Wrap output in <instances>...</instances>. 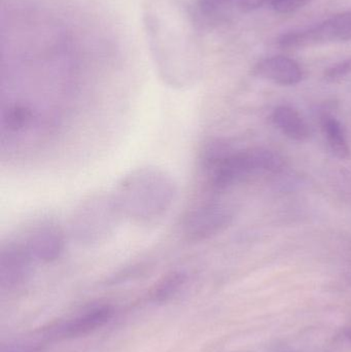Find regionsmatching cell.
<instances>
[{"label": "cell", "mask_w": 351, "mask_h": 352, "mask_svg": "<svg viewBox=\"0 0 351 352\" xmlns=\"http://www.w3.org/2000/svg\"><path fill=\"white\" fill-rule=\"evenodd\" d=\"M144 30L161 80L177 90L197 82L201 66L195 14L185 0H146Z\"/></svg>", "instance_id": "1"}, {"label": "cell", "mask_w": 351, "mask_h": 352, "mask_svg": "<svg viewBox=\"0 0 351 352\" xmlns=\"http://www.w3.org/2000/svg\"><path fill=\"white\" fill-rule=\"evenodd\" d=\"M177 195V184L169 173L156 167H141L122 178L113 197L123 217L150 223L168 212Z\"/></svg>", "instance_id": "2"}, {"label": "cell", "mask_w": 351, "mask_h": 352, "mask_svg": "<svg viewBox=\"0 0 351 352\" xmlns=\"http://www.w3.org/2000/svg\"><path fill=\"white\" fill-rule=\"evenodd\" d=\"M204 168L216 190H226L259 173H278L284 167L278 153L265 148L235 150L227 142H214L203 152Z\"/></svg>", "instance_id": "3"}, {"label": "cell", "mask_w": 351, "mask_h": 352, "mask_svg": "<svg viewBox=\"0 0 351 352\" xmlns=\"http://www.w3.org/2000/svg\"><path fill=\"white\" fill-rule=\"evenodd\" d=\"M122 217L113 195H95L74 211L70 233L80 245H99L113 235Z\"/></svg>", "instance_id": "4"}, {"label": "cell", "mask_w": 351, "mask_h": 352, "mask_svg": "<svg viewBox=\"0 0 351 352\" xmlns=\"http://www.w3.org/2000/svg\"><path fill=\"white\" fill-rule=\"evenodd\" d=\"M351 41V12L335 14L323 23L282 35L280 45L286 49H299L330 41Z\"/></svg>", "instance_id": "5"}, {"label": "cell", "mask_w": 351, "mask_h": 352, "mask_svg": "<svg viewBox=\"0 0 351 352\" xmlns=\"http://www.w3.org/2000/svg\"><path fill=\"white\" fill-rule=\"evenodd\" d=\"M234 213L229 205L208 203L192 210L183 223V235L189 241L202 242L224 232Z\"/></svg>", "instance_id": "6"}, {"label": "cell", "mask_w": 351, "mask_h": 352, "mask_svg": "<svg viewBox=\"0 0 351 352\" xmlns=\"http://www.w3.org/2000/svg\"><path fill=\"white\" fill-rule=\"evenodd\" d=\"M33 256L24 241H8L0 250V285L14 291L26 285L32 272Z\"/></svg>", "instance_id": "7"}, {"label": "cell", "mask_w": 351, "mask_h": 352, "mask_svg": "<svg viewBox=\"0 0 351 352\" xmlns=\"http://www.w3.org/2000/svg\"><path fill=\"white\" fill-rule=\"evenodd\" d=\"M24 243L34 260L51 263L61 256L65 240L59 227L45 223L31 230Z\"/></svg>", "instance_id": "8"}, {"label": "cell", "mask_w": 351, "mask_h": 352, "mask_svg": "<svg viewBox=\"0 0 351 352\" xmlns=\"http://www.w3.org/2000/svg\"><path fill=\"white\" fill-rule=\"evenodd\" d=\"M253 74L286 87L298 85L304 78L300 64L286 56H273L261 60L253 68Z\"/></svg>", "instance_id": "9"}, {"label": "cell", "mask_w": 351, "mask_h": 352, "mask_svg": "<svg viewBox=\"0 0 351 352\" xmlns=\"http://www.w3.org/2000/svg\"><path fill=\"white\" fill-rule=\"evenodd\" d=\"M113 316V307L107 305L100 306L70 320L61 329L60 333L63 338H80L106 324Z\"/></svg>", "instance_id": "10"}, {"label": "cell", "mask_w": 351, "mask_h": 352, "mask_svg": "<svg viewBox=\"0 0 351 352\" xmlns=\"http://www.w3.org/2000/svg\"><path fill=\"white\" fill-rule=\"evenodd\" d=\"M272 122L284 135L295 142H305L310 136L308 124L296 109L288 105L274 109Z\"/></svg>", "instance_id": "11"}, {"label": "cell", "mask_w": 351, "mask_h": 352, "mask_svg": "<svg viewBox=\"0 0 351 352\" xmlns=\"http://www.w3.org/2000/svg\"><path fill=\"white\" fill-rule=\"evenodd\" d=\"M321 125L328 146L333 156L340 160L348 159L350 155V148L346 130L341 123L333 116L325 115L321 117Z\"/></svg>", "instance_id": "12"}, {"label": "cell", "mask_w": 351, "mask_h": 352, "mask_svg": "<svg viewBox=\"0 0 351 352\" xmlns=\"http://www.w3.org/2000/svg\"><path fill=\"white\" fill-rule=\"evenodd\" d=\"M188 281V275L183 271H172L164 275L150 289V301L163 304L170 301L181 292Z\"/></svg>", "instance_id": "13"}, {"label": "cell", "mask_w": 351, "mask_h": 352, "mask_svg": "<svg viewBox=\"0 0 351 352\" xmlns=\"http://www.w3.org/2000/svg\"><path fill=\"white\" fill-rule=\"evenodd\" d=\"M33 119V113L25 105H12L3 116V124L10 131L18 132L28 127Z\"/></svg>", "instance_id": "14"}, {"label": "cell", "mask_w": 351, "mask_h": 352, "mask_svg": "<svg viewBox=\"0 0 351 352\" xmlns=\"http://www.w3.org/2000/svg\"><path fill=\"white\" fill-rule=\"evenodd\" d=\"M275 12L280 14H291L308 6L315 0H268Z\"/></svg>", "instance_id": "15"}, {"label": "cell", "mask_w": 351, "mask_h": 352, "mask_svg": "<svg viewBox=\"0 0 351 352\" xmlns=\"http://www.w3.org/2000/svg\"><path fill=\"white\" fill-rule=\"evenodd\" d=\"M350 72L351 58H348V59L343 60V61L330 67L326 72L325 78L326 80H330V82H335V80H341L344 76H348Z\"/></svg>", "instance_id": "16"}, {"label": "cell", "mask_w": 351, "mask_h": 352, "mask_svg": "<svg viewBox=\"0 0 351 352\" xmlns=\"http://www.w3.org/2000/svg\"><path fill=\"white\" fill-rule=\"evenodd\" d=\"M236 0H200L199 6L202 12L207 16H214L228 8Z\"/></svg>", "instance_id": "17"}, {"label": "cell", "mask_w": 351, "mask_h": 352, "mask_svg": "<svg viewBox=\"0 0 351 352\" xmlns=\"http://www.w3.org/2000/svg\"><path fill=\"white\" fill-rule=\"evenodd\" d=\"M344 336L351 343V326L346 327L343 331Z\"/></svg>", "instance_id": "18"}]
</instances>
